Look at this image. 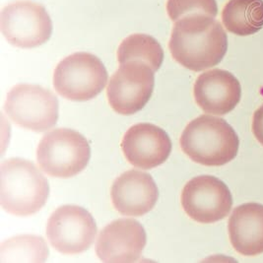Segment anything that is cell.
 I'll return each mask as SVG.
<instances>
[{
  "instance_id": "cell-1",
  "label": "cell",
  "mask_w": 263,
  "mask_h": 263,
  "mask_svg": "<svg viewBox=\"0 0 263 263\" xmlns=\"http://www.w3.org/2000/svg\"><path fill=\"white\" fill-rule=\"evenodd\" d=\"M174 60L192 71L219 64L228 49V36L214 17L192 14L176 22L168 43Z\"/></svg>"
},
{
  "instance_id": "cell-2",
  "label": "cell",
  "mask_w": 263,
  "mask_h": 263,
  "mask_svg": "<svg viewBox=\"0 0 263 263\" xmlns=\"http://www.w3.org/2000/svg\"><path fill=\"white\" fill-rule=\"evenodd\" d=\"M0 200L9 214L27 217L39 212L47 202L49 184L33 162L12 158L0 167Z\"/></svg>"
},
{
  "instance_id": "cell-3",
  "label": "cell",
  "mask_w": 263,
  "mask_h": 263,
  "mask_svg": "<svg viewBox=\"0 0 263 263\" xmlns=\"http://www.w3.org/2000/svg\"><path fill=\"white\" fill-rule=\"evenodd\" d=\"M239 146V137L227 121L208 115L191 121L180 136L184 154L207 167L226 165L236 158Z\"/></svg>"
},
{
  "instance_id": "cell-4",
  "label": "cell",
  "mask_w": 263,
  "mask_h": 263,
  "mask_svg": "<svg viewBox=\"0 0 263 263\" xmlns=\"http://www.w3.org/2000/svg\"><path fill=\"white\" fill-rule=\"evenodd\" d=\"M91 158V148L79 132L58 128L45 134L37 146L36 160L48 176L68 179L81 173Z\"/></svg>"
},
{
  "instance_id": "cell-5",
  "label": "cell",
  "mask_w": 263,
  "mask_h": 263,
  "mask_svg": "<svg viewBox=\"0 0 263 263\" xmlns=\"http://www.w3.org/2000/svg\"><path fill=\"white\" fill-rule=\"evenodd\" d=\"M108 71L96 55L75 52L61 60L53 74V86L60 96L75 102L96 98L106 87Z\"/></svg>"
},
{
  "instance_id": "cell-6",
  "label": "cell",
  "mask_w": 263,
  "mask_h": 263,
  "mask_svg": "<svg viewBox=\"0 0 263 263\" xmlns=\"http://www.w3.org/2000/svg\"><path fill=\"white\" fill-rule=\"evenodd\" d=\"M4 109L17 125L32 132H47L59 120V100L37 85L18 84L7 95Z\"/></svg>"
},
{
  "instance_id": "cell-7",
  "label": "cell",
  "mask_w": 263,
  "mask_h": 263,
  "mask_svg": "<svg viewBox=\"0 0 263 263\" xmlns=\"http://www.w3.org/2000/svg\"><path fill=\"white\" fill-rule=\"evenodd\" d=\"M1 32L14 47L33 48L47 43L52 22L46 8L29 0L8 4L1 11Z\"/></svg>"
},
{
  "instance_id": "cell-8",
  "label": "cell",
  "mask_w": 263,
  "mask_h": 263,
  "mask_svg": "<svg viewBox=\"0 0 263 263\" xmlns=\"http://www.w3.org/2000/svg\"><path fill=\"white\" fill-rule=\"evenodd\" d=\"M155 86V72L142 61H127L110 77L107 96L111 108L123 116L138 112L146 106Z\"/></svg>"
},
{
  "instance_id": "cell-9",
  "label": "cell",
  "mask_w": 263,
  "mask_h": 263,
  "mask_svg": "<svg viewBox=\"0 0 263 263\" xmlns=\"http://www.w3.org/2000/svg\"><path fill=\"white\" fill-rule=\"evenodd\" d=\"M93 216L76 205H63L48 219L47 237L52 248L63 254H78L90 249L96 239Z\"/></svg>"
},
{
  "instance_id": "cell-10",
  "label": "cell",
  "mask_w": 263,
  "mask_h": 263,
  "mask_svg": "<svg viewBox=\"0 0 263 263\" xmlns=\"http://www.w3.org/2000/svg\"><path fill=\"white\" fill-rule=\"evenodd\" d=\"M181 206L195 222L212 224L226 218L233 206L227 185L212 176H198L190 180L181 192Z\"/></svg>"
},
{
  "instance_id": "cell-11",
  "label": "cell",
  "mask_w": 263,
  "mask_h": 263,
  "mask_svg": "<svg viewBox=\"0 0 263 263\" xmlns=\"http://www.w3.org/2000/svg\"><path fill=\"white\" fill-rule=\"evenodd\" d=\"M146 241V232L138 221L115 220L100 233L97 255L104 262H134L140 258Z\"/></svg>"
},
{
  "instance_id": "cell-12",
  "label": "cell",
  "mask_w": 263,
  "mask_h": 263,
  "mask_svg": "<svg viewBox=\"0 0 263 263\" xmlns=\"http://www.w3.org/2000/svg\"><path fill=\"white\" fill-rule=\"evenodd\" d=\"M121 150L133 167L150 170L167 161L172 141L167 132L151 123L132 126L121 140Z\"/></svg>"
},
{
  "instance_id": "cell-13",
  "label": "cell",
  "mask_w": 263,
  "mask_h": 263,
  "mask_svg": "<svg viewBox=\"0 0 263 263\" xmlns=\"http://www.w3.org/2000/svg\"><path fill=\"white\" fill-rule=\"evenodd\" d=\"M111 201L121 215L139 217L155 206L159 192L153 178L136 170L121 174L111 186Z\"/></svg>"
},
{
  "instance_id": "cell-14",
  "label": "cell",
  "mask_w": 263,
  "mask_h": 263,
  "mask_svg": "<svg viewBox=\"0 0 263 263\" xmlns=\"http://www.w3.org/2000/svg\"><path fill=\"white\" fill-rule=\"evenodd\" d=\"M193 95L196 104L206 114L224 116L239 104L241 88L231 72L212 69L199 75L194 83Z\"/></svg>"
},
{
  "instance_id": "cell-15",
  "label": "cell",
  "mask_w": 263,
  "mask_h": 263,
  "mask_svg": "<svg viewBox=\"0 0 263 263\" xmlns=\"http://www.w3.org/2000/svg\"><path fill=\"white\" fill-rule=\"evenodd\" d=\"M229 236L233 248L240 254L254 256L263 252V205L241 204L229 219Z\"/></svg>"
},
{
  "instance_id": "cell-16",
  "label": "cell",
  "mask_w": 263,
  "mask_h": 263,
  "mask_svg": "<svg viewBox=\"0 0 263 263\" xmlns=\"http://www.w3.org/2000/svg\"><path fill=\"white\" fill-rule=\"evenodd\" d=\"M223 24L238 36H250L263 28V0H230L222 12Z\"/></svg>"
},
{
  "instance_id": "cell-17",
  "label": "cell",
  "mask_w": 263,
  "mask_h": 263,
  "mask_svg": "<svg viewBox=\"0 0 263 263\" xmlns=\"http://www.w3.org/2000/svg\"><path fill=\"white\" fill-rule=\"evenodd\" d=\"M120 64L127 61H142L153 71L159 70L164 60V50L153 36L145 34H133L124 39L118 49Z\"/></svg>"
},
{
  "instance_id": "cell-18",
  "label": "cell",
  "mask_w": 263,
  "mask_h": 263,
  "mask_svg": "<svg viewBox=\"0 0 263 263\" xmlns=\"http://www.w3.org/2000/svg\"><path fill=\"white\" fill-rule=\"evenodd\" d=\"M48 246L42 237L23 235L6 239L0 247L1 262H45Z\"/></svg>"
},
{
  "instance_id": "cell-19",
  "label": "cell",
  "mask_w": 263,
  "mask_h": 263,
  "mask_svg": "<svg viewBox=\"0 0 263 263\" xmlns=\"http://www.w3.org/2000/svg\"><path fill=\"white\" fill-rule=\"evenodd\" d=\"M167 12L174 22L192 14H205L215 18L218 6L216 0H167Z\"/></svg>"
},
{
  "instance_id": "cell-20",
  "label": "cell",
  "mask_w": 263,
  "mask_h": 263,
  "mask_svg": "<svg viewBox=\"0 0 263 263\" xmlns=\"http://www.w3.org/2000/svg\"><path fill=\"white\" fill-rule=\"evenodd\" d=\"M252 132L258 142L263 145V105L257 108L253 115Z\"/></svg>"
}]
</instances>
